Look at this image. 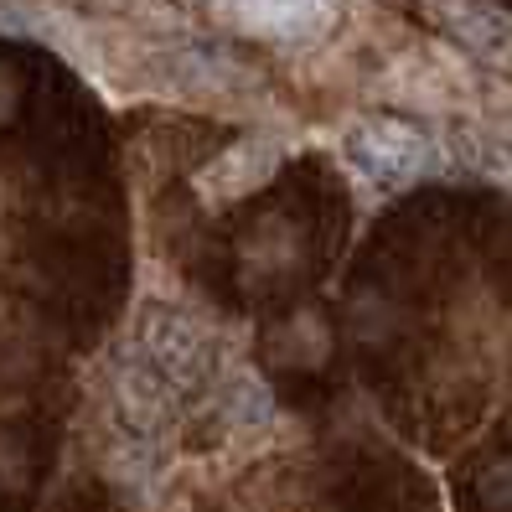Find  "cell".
<instances>
[{"mask_svg": "<svg viewBox=\"0 0 512 512\" xmlns=\"http://www.w3.org/2000/svg\"><path fill=\"white\" fill-rule=\"evenodd\" d=\"M280 166V140H238L233 150L213 156L197 176V192L218 197V202H233V197H249L259 182H269V171Z\"/></svg>", "mask_w": 512, "mask_h": 512, "instance_id": "cell-2", "label": "cell"}, {"mask_svg": "<svg viewBox=\"0 0 512 512\" xmlns=\"http://www.w3.org/2000/svg\"><path fill=\"white\" fill-rule=\"evenodd\" d=\"M435 11L445 21V32L461 37L476 52L497 57L512 47V16L502 6H492V0H435Z\"/></svg>", "mask_w": 512, "mask_h": 512, "instance_id": "cell-3", "label": "cell"}, {"mask_svg": "<svg viewBox=\"0 0 512 512\" xmlns=\"http://www.w3.org/2000/svg\"><path fill=\"white\" fill-rule=\"evenodd\" d=\"M21 109V73L16 68H0V125H11Z\"/></svg>", "mask_w": 512, "mask_h": 512, "instance_id": "cell-6", "label": "cell"}, {"mask_svg": "<svg viewBox=\"0 0 512 512\" xmlns=\"http://www.w3.org/2000/svg\"><path fill=\"white\" fill-rule=\"evenodd\" d=\"M507 435H512V425H507Z\"/></svg>", "mask_w": 512, "mask_h": 512, "instance_id": "cell-7", "label": "cell"}, {"mask_svg": "<svg viewBox=\"0 0 512 512\" xmlns=\"http://www.w3.org/2000/svg\"><path fill=\"white\" fill-rule=\"evenodd\" d=\"M481 497H487L492 507H502V512H512V461H502V466H492L487 476H481Z\"/></svg>", "mask_w": 512, "mask_h": 512, "instance_id": "cell-5", "label": "cell"}, {"mask_svg": "<svg viewBox=\"0 0 512 512\" xmlns=\"http://www.w3.org/2000/svg\"><path fill=\"white\" fill-rule=\"evenodd\" d=\"M342 156L363 182L383 192H399L419 182V176L440 171V145L425 130L404 125V119H363V125H352L342 140Z\"/></svg>", "mask_w": 512, "mask_h": 512, "instance_id": "cell-1", "label": "cell"}, {"mask_svg": "<svg viewBox=\"0 0 512 512\" xmlns=\"http://www.w3.org/2000/svg\"><path fill=\"white\" fill-rule=\"evenodd\" d=\"M218 409L233 419V425H264L269 419V394H264V383L254 373H238V378H228Z\"/></svg>", "mask_w": 512, "mask_h": 512, "instance_id": "cell-4", "label": "cell"}]
</instances>
